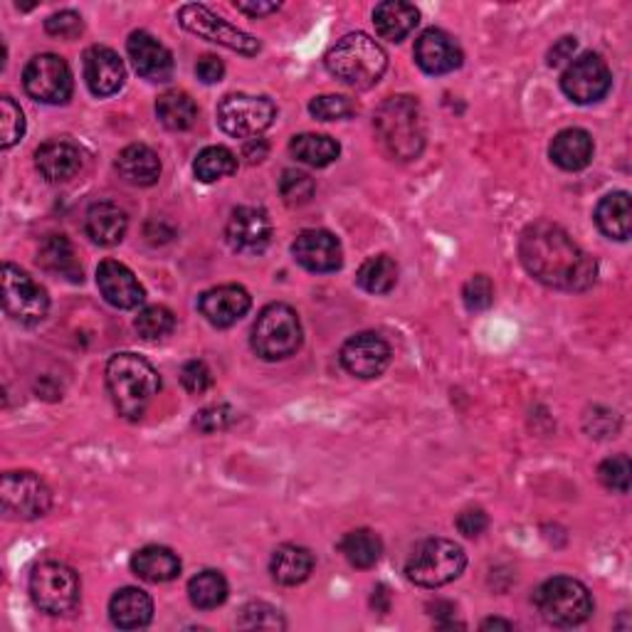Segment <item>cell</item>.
<instances>
[{
	"instance_id": "obj_26",
	"label": "cell",
	"mask_w": 632,
	"mask_h": 632,
	"mask_svg": "<svg viewBox=\"0 0 632 632\" xmlns=\"http://www.w3.org/2000/svg\"><path fill=\"white\" fill-rule=\"evenodd\" d=\"M420 23L418 8L403 0H385V3L375 5L373 10V25L375 33L388 43H400L408 37Z\"/></svg>"
},
{
	"instance_id": "obj_12",
	"label": "cell",
	"mask_w": 632,
	"mask_h": 632,
	"mask_svg": "<svg viewBox=\"0 0 632 632\" xmlns=\"http://www.w3.org/2000/svg\"><path fill=\"white\" fill-rule=\"evenodd\" d=\"M0 501L10 517L33 521L53 507V492L35 472H5L0 482Z\"/></svg>"
},
{
	"instance_id": "obj_15",
	"label": "cell",
	"mask_w": 632,
	"mask_h": 632,
	"mask_svg": "<svg viewBox=\"0 0 632 632\" xmlns=\"http://www.w3.org/2000/svg\"><path fill=\"white\" fill-rule=\"evenodd\" d=\"M391 363V346L383 336L361 331L341 346V365L356 379H379Z\"/></svg>"
},
{
	"instance_id": "obj_19",
	"label": "cell",
	"mask_w": 632,
	"mask_h": 632,
	"mask_svg": "<svg viewBox=\"0 0 632 632\" xmlns=\"http://www.w3.org/2000/svg\"><path fill=\"white\" fill-rule=\"evenodd\" d=\"M225 237L237 252H260L272 237V223L262 207H235L225 225Z\"/></svg>"
},
{
	"instance_id": "obj_22",
	"label": "cell",
	"mask_w": 632,
	"mask_h": 632,
	"mask_svg": "<svg viewBox=\"0 0 632 632\" xmlns=\"http://www.w3.org/2000/svg\"><path fill=\"white\" fill-rule=\"evenodd\" d=\"M97 286L104 300L116 309H134L144 302V286L126 264L116 260H104L97 267Z\"/></svg>"
},
{
	"instance_id": "obj_39",
	"label": "cell",
	"mask_w": 632,
	"mask_h": 632,
	"mask_svg": "<svg viewBox=\"0 0 632 632\" xmlns=\"http://www.w3.org/2000/svg\"><path fill=\"white\" fill-rule=\"evenodd\" d=\"M176 329V316L166 306H146L136 316V331L146 341H161Z\"/></svg>"
},
{
	"instance_id": "obj_21",
	"label": "cell",
	"mask_w": 632,
	"mask_h": 632,
	"mask_svg": "<svg viewBox=\"0 0 632 632\" xmlns=\"http://www.w3.org/2000/svg\"><path fill=\"white\" fill-rule=\"evenodd\" d=\"M84 82L94 97H112L124 87V63L112 47L94 45L84 53Z\"/></svg>"
},
{
	"instance_id": "obj_4",
	"label": "cell",
	"mask_w": 632,
	"mask_h": 632,
	"mask_svg": "<svg viewBox=\"0 0 632 632\" xmlns=\"http://www.w3.org/2000/svg\"><path fill=\"white\" fill-rule=\"evenodd\" d=\"M326 69L353 89H371L383 79L388 69V55L365 33L343 35L329 53H326Z\"/></svg>"
},
{
	"instance_id": "obj_33",
	"label": "cell",
	"mask_w": 632,
	"mask_h": 632,
	"mask_svg": "<svg viewBox=\"0 0 632 632\" xmlns=\"http://www.w3.org/2000/svg\"><path fill=\"white\" fill-rule=\"evenodd\" d=\"M290 151L296 161H302L312 168H324L339 158L341 146L336 138L326 134H300L292 138Z\"/></svg>"
},
{
	"instance_id": "obj_13",
	"label": "cell",
	"mask_w": 632,
	"mask_h": 632,
	"mask_svg": "<svg viewBox=\"0 0 632 632\" xmlns=\"http://www.w3.org/2000/svg\"><path fill=\"white\" fill-rule=\"evenodd\" d=\"M25 92L43 104H67L72 97V72L59 55H37L27 63L23 72Z\"/></svg>"
},
{
	"instance_id": "obj_1",
	"label": "cell",
	"mask_w": 632,
	"mask_h": 632,
	"mask_svg": "<svg viewBox=\"0 0 632 632\" xmlns=\"http://www.w3.org/2000/svg\"><path fill=\"white\" fill-rule=\"evenodd\" d=\"M519 257L527 272L551 290L586 292L598 280V264L561 225L537 221L519 240Z\"/></svg>"
},
{
	"instance_id": "obj_24",
	"label": "cell",
	"mask_w": 632,
	"mask_h": 632,
	"mask_svg": "<svg viewBox=\"0 0 632 632\" xmlns=\"http://www.w3.org/2000/svg\"><path fill=\"white\" fill-rule=\"evenodd\" d=\"M109 616L119 630L146 628L154 618V600L138 588H122L109 600Z\"/></svg>"
},
{
	"instance_id": "obj_54",
	"label": "cell",
	"mask_w": 632,
	"mask_h": 632,
	"mask_svg": "<svg viewBox=\"0 0 632 632\" xmlns=\"http://www.w3.org/2000/svg\"><path fill=\"white\" fill-rule=\"evenodd\" d=\"M482 630H514V622L492 618V620H484V622H482Z\"/></svg>"
},
{
	"instance_id": "obj_27",
	"label": "cell",
	"mask_w": 632,
	"mask_h": 632,
	"mask_svg": "<svg viewBox=\"0 0 632 632\" xmlns=\"http://www.w3.org/2000/svg\"><path fill=\"white\" fill-rule=\"evenodd\" d=\"M84 227H87V235L92 237L97 245L112 247V245H119L124 240L128 217L116 203L102 201V203H94L92 207H89Z\"/></svg>"
},
{
	"instance_id": "obj_11",
	"label": "cell",
	"mask_w": 632,
	"mask_h": 632,
	"mask_svg": "<svg viewBox=\"0 0 632 632\" xmlns=\"http://www.w3.org/2000/svg\"><path fill=\"white\" fill-rule=\"evenodd\" d=\"M3 306L13 321L35 326L47 316L49 296L33 276L20 267L3 264Z\"/></svg>"
},
{
	"instance_id": "obj_7",
	"label": "cell",
	"mask_w": 632,
	"mask_h": 632,
	"mask_svg": "<svg viewBox=\"0 0 632 632\" xmlns=\"http://www.w3.org/2000/svg\"><path fill=\"white\" fill-rule=\"evenodd\" d=\"M537 608L541 618L556 628H573L586 622L592 612V598L580 580L556 576L537 588Z\"/></svg>"
},
{
	"instance_id": "obj_37",
	"label": "cell",
	"mask_w": 632,
	"mask_h": 632,
	"mask_svg": "<svg viewBox=\"0 0 632 632\" xmlns=\"http://www.w3.org/2000/svg\"><path fill=\"white\" fill-rule=\"evenodd\" d=\"M356 282L369 294L391 292L395 282H398V264L388 255H375L361 264Z\"/></svg>"
},
{
	"instance_id": "obj_38",
	"label": "cell",
	"mask_w": 632,
	"mask_h": 632,
	"mask_svg": "<svg viewBox=\"0 0 632 632\" xmlns=\"http://www.w3.org/2000/svg\"><path fill=\"white\" fill-rule=\"evenodd\" d=\"M237 171V156L225 146H207L193 161V173L201 183H215Z\"/></svg>"
},
{
	"instance_id": "obj_35",
	"label": "cell",
	"mask_w": 632,
	"mask_h": 632,
	"mask_svg": "<svg viewBox=\"0 0 632 632\" xmlns=\"http://www.w3.org/2000/svg\"><path fill=\"white\" fill-rule=\"evenodd\" d=\"M341 553L351 566L371 568L381 558L383 541L379 533L371 529H356L346 533V537L341 539Z\"/></svg>"
},
{
	"instance_id": "obj_20",
	"label": "cell",
	"mask_w": 632,
	"mask_h": 632,
	"mask_svg": "<svg viewBox=\"0 0 632 632\" xmlns=\"http://www.w3.org/2000/svg\"><path fill=\"white\" fill-rule=\"evenodd\" d=\"M250 306L252 296L240 284L213 286V290L203 292L201 300H198V309L217 329H227V326L240 321L250 312Z\"/></svg>"
},
{
	"instance_id": "obj_48",
	"label": "cell",
	"mask_w": 632,
	"mask_h": 632,
	"mask_svg": "<svg viewBox=\"0 0 632 632\" xmlns=\"http://www.w3.org/2000/svg\"><path fill=\"white\" fill-rule=\"evenodd\" d=\"M181 383L188 393H205L213 383V373L203 361H188L181 369Z\"/></svg>"
},
{
	"instance_id": "obj_8",
	"label": "cell",
	"mask_w": 632,
	"mask_h": 632,
	"mask_svg": "<svg viewBox=\"0 0 632 632\" xmlns=\"http://www.w3.org/2000/svg\"><path fill=\"white\" fill-rule=\"evenodd\" d=\"M79 576L59 561H45L30 573V598L47 616H67L79 606Z\"/></svg>"
},
{
	"instance_id": "obj_10",
	"label": "cell",
	"mask_w": 632,
	"mask_h": 632,
	"mask_svg": "<svg viewBox=\"0 0 632 632\" xmlns=\"http://www.w3.org/2000/svg\"><path fill=\"white\" fill-rule=\"evenodd\" d=\"M276 106L272 99L252 94H227L217 104V124L235 138H257L272 126Z\"/></svg>"
},
{
	"instance_id": "obj_23",
	"label": "cell",
	"mask_w": 632,
	"mask_h": 632,
	"mask_svg": "<svg viewBox=\"0 0 632 632\" xmlns=\"http://www.w3.org/2000/svg\"><path fill=\"white\" fill-rule=\"evenodd\" d=\"M35 166L49 183H63L79 173L82 151L72 142H67V138H55V142H47L37 148Z\"/></svg>"
},
{
	"instance_id": "obj_3",
	"label": "cell",
	"mask_w": 632,
	"mask_h": 632,
	"mask_svg": "<svg viewBox=\"0 0 632 632\" xmlns=\"http://www.w3.org/2000/svg\"><path fill=\"white\" fill-rule=\"evenodd\" d=\"M375 132L385 151L398 161H413L425 146V119L418 99L408 94L388 97L375 112Z\"/></svg>"
},
{
	"instance_id": "obj_29",
	"label": "cell",
	"mask_w": 632,
	"mask_h": 632,
	"mask_svg": "<svg viewBox=\"0 0 632 632\" xmlns=\"http://www.w3.org/2000/svg\"><path fill=\"white\" fill-rule=\"evenodd\" d=\"M132 571L146 583H168L181 576V558L166 546H144L134 553Z\"/></svg>"
},
{
	"instance_id": "obj_28",
	"label": "cell",
	"mask_w": 632,
	"mask_h": 632,
	"mask_svg": "<svg viewBox=\"0 0 632 632\" xmlns=\"http://www.w3.org/2000/svg\"><path fill=\"white\" fill-rule=\"evenodd\" d=\"M116 168L132 185H154L161 178V158L146 144L126 146L116 158Z\"/></svg>"
},
{
	"instance_id": "obj_2",
	"label": "cell",
	"mask_w": 632,
	"mask_h": 632,
	"mask_svg": "<svg viewBox=\"0 0 632 632\" xmlns=\"http://www.w3.org/2000/svg\"><path fill=\"white\" fill-rule=\"evenodd\" d=\"M106 388L119 415H124L126 420H138L161 391V379L142 356L116 353L106 363Z\"/></svg>"
},
{
	"instance_id": "obj_6",
	"label": "cell",
	"mask_w": 632,
	"mask_h": 632,
	"mask_svg": "<svg viewBox=\"0 0 632 632\" xmlns=\"http://www.w3.org/2000/svg\"><path fill=\"white\" fill-rule=\"evenodd\" d=\"M464 566L467 556L462 546L450 539H428L413 549L405 563V576L420 588H440L460 578Z\"/></svg>"
},
{
	"instance_id": "obj_17",
	"label": "cell",
	"mask_w": 632,
	"mask_h": 632,
	"mask_svg": "<svg viewBox=\"0 0 632 632\" xmlns=\"http://www.w3.org/2000/svg\"><path fill=\"white\" fill-rule=\"evenodd\" d=\"M294 260L300 262L304 270L316 274L336 272L343 264V250L336 235L329 230H304L296 235L292 245Z\"/></svg>"
},
{
	"instance_id": "obj_34",
	"label": "cell",
	"mask_w": 632,
	"mask_h": 632,
	"mask_svg": "<svg viewBox=\"0 0 632 632\" xmlns=\"http://www.w3.org/2000/svg\"><path fill=\"white\" fill-rule=\"evenodd\" d=\"M156 116L166 128L171 132H185L191 128L198 119V106L191 99V94L178 92V89H171V92H163L158 97L156 102Z\"/></svg>"
},
{
	"instance_id": "obj_53",
	"label": "cell",
	"mask_w": 632,
	"mask_h": 632,
	"mask_svg": "<svg viewBox=\"0 0 632 632\" xmlns=\"http://www.w3.org/2000/svg\"><path fill=\"white\" fill-rule=\"evenodd\" d=\"M242 156L250 163H260L262 158L267 156V144L262 142V138H250V142H247L242 148Z\"/></svg>"
},
{
	"instance_id": "obj_14",
	"label": "cell",
	"mask_w": 632,
	"mask_h": 632,
	"mask_svg": "<svg viewBox=\"0 0 632 632\" xmlns=\"http://www.w3.org/2000/svg\"><path fill=\"white\" fill-rule=\"evenodd\" d=\"M612 75L606 59L596 53H583L571 59L566 72L561 77V89L571 102L596 104L610 92Z\"/></svg>"
},
{
	"instance_id": "obj_25",
	"label": "cell",
	"mask_w": 632,
	"mask_h": 632,
	"mask_svg": "<svg viewBox=\"0 0 632 632\" xmlns=\"http://www.w3.org/2000/svg\"><path fill=\"white\" fill-rule=\"evenodd\" d=\"M592 138L586 128H563L551 142V161L563 171H583L592 161Z\"/></svg>"
},
{
	"instance_id": "obj_49",
	"label": "cell",
	"mask_w": 632,
	"mask_h": 632,
	"mask_svg": "<svg viewBox=\"0 0 632 632\" xmlns=\"http://www.w3.org/2000/svg\"><path fill=\"white\" fill-rule=\"evenodd\" d=\"M489 527V517L484 514V509H464L460 517H458V529L462 537H467V539H477L482 537L484 531H487Z\"/></svg>"
},
{
	"instance_id": "obj_40",
	"label": "cell",
	"mask_w": 632,
	"mask_h": 632,
	"mask_svg": "<svg viewBox=\"0 0 632 632\" xmlns=\"http://www.w3.org/2000/svg\"><path fill=\"white\" fill-rule=\"evenodd\" d=\"M309 114L319 122H341V119L359 114V104L343 94H321L309 102Z\"/></svg>"
},
{
	"instance_id": "obj_51",
	"label": "cell",
	"mask_w": 632,
	"mask_h": 632,
	"mask_svg": "<svg viewBox=\"0 0 632 632\" xmlns=\"http://www.w3.org/2000/svg\"><path fill=\"white\" fill-rule=\"evenodd\" d=\"M576 37H561L556 45H553L549 49V65L551 67H561L563 63H568V59H573V53H576Z\"/></svg>"
},
{
	"instance_id": "obj_42",
	"label": "cell",
	"mask_w": 632,
	"mask_h": 632,
	"mask_svg": "<svg viewBox=\"0 0 632 632\" xmlns=\"http://www.w3.org/2000/svg\"><path fill=\"white\" fill-rule=\"evenodd\" d=\"M316 185L309 173L296 171V168H286L280 178V193L286 205H306L314 198Z\"/></svg>"
},
{
	"instance_id": "obj_46",
	"label": "cell",
	"mask_w": 632,
	"mask_h": 632,
	"mask_svg": "<svg viewBox=\"0 0 632 632\" xmlns=\"http://www.w3.org/2000/svg\"><path fill=\"white\" fill-rule=\"evenodd\" d=\"M237 420V413L230 408V405H211V408H203L201 413L195 415V420L193 425L201 432H221V430H227L230 425Z\"/></svg>"
},
{
	"instance_id": "obj_41",
	"label": "cell",
	"mask_w": 632,
	"mask_h": 632,
	"mask_svg": "<svg viewBox=\"0 0 632 632\" xmlns=\"http://www.w3.org/2000/svg\"><path fill=\"white\" fill-rule=\"evenodd\" d=\"M286 625L280 610L267 602H247L237 618V628L242 630H282Z\"/></svg>"
},
{
	"instance_id": "obj_52",
	"label": "cell",
	"mask_w": 632,
	"mask_h": 632,
	"mask_svg": "<svg viewBox=\"0 0 632 632\" xmlns=\"http://www.w3.org/2000/svg\"><path fill=\"white\" fill-rule=\"evenodd\" d=\"M235 8L240 10V13L250 15V18H262V15H270L280 10V3H260V0H235Z\"/></svg>"
},
{
	"instance_id": "obj_45",
	"label": "cell",
	"mask_w": 632,
	"mask_h": 632,
	"mask_svg": "<svg viewBox=\"0 0 632 632\" xmlns=\"http://www.w3.org/2000/svg\"><path fill=\"white\" fill-rule=\"evenodd\" d=\"M462 300L470 312H484L494 304V284L487 274H474L472 280L462 286Z\"/></svg>"
},
{
	"instance_id": "obj_31",
	"label": "cell",
	"mask_w": 632,
	"mask_h": 632,
	"mask_svg": "<svg viewBox=\"0 0 632 632\" xmlns=\"http://www.w3.org/2000/svg\"><path fill=\"white\" fill-rule=\"evenodd\" d=\"M596 223L610 240L625 242L632 233V203L625 191L610 193L596 207Z\"/></svg>"
},
{
	"instance_id": "obj_30",
	"label": "cell",
	"mask_w": 632,
	"mask_h": 632,
	"mask_svg": "<svg viewBox=\"0 0 632 632\" xmlns=\"http://www.w3.org/2000/svg\"><path fill=\"white\" fill-rule=\"evenodd\" d=\"M314 571V556L309 549L294 546V543H284V546L272 553L270 573L280 586H300Z\"/></svg>"
},
{
	"instance_id": "obj_44",
	"label": "cell",
	"mask_w": 632,
	"mask_h": 632,
	"mask_svg": "<svg viewBox=\"0 0 632 632\" xmlns=\"http://www.w3.org/2000/svg\"><path fill=\"white\" fill-rule=\"evenodd\" d=\"M630 474H632V464L628 454L610 458L598 467V477L602 482V487H608L610 492H620V494H628Z\"/></svg>"
},
{
	"instance_id": "obj_18",
	"label": "cell",
	"mask_w": 632,
	"mask_h": 632,
	"mask_svg": "<svg viewBox=\"0 0 632 632\" xmlns=\"http://www.w3.org/2000/svg\"><path fill=\"white\" fill-rule=\"evenodd\" d=\"M462 47L444 30L430 27L415 40V63L428 75H450L462 67Z\"/></svg>"
},
{
	"instance_id": "obj_5",
	"label": "cell",
	"mask_w": 632,
	"mask_h": 632,
	"mask_svg": "<svg viewBox=\"0 0 632 632\" xmlns=\"http://www.w3.org/2000/svg\"><path fill=\"white\" fill-rule=\"evenodd\" d=\"M304 339L302 321L292 306H264L252 324V349L264 361H284L300 351Z\"/></svg>"
},
{
	"instance_id": "obj_9",
	"label": "cell",
	"mask_w": 632,
	"mask_h": 632,
	"mask_svg": "<svg viewBox=\"0 0 632 632\" xmlns=\"http://www.w3.org/2000/svg\"><path fill=\"white\" fill-rule=\"evenodd\" d=\"M178 23H181L188 33L203 37L207 43L233 49L237 55L252 57L260 53V43H257L252 35L242 33L240 27L230 25L227 20L215 15L211 8H205L201 3H185L178 8Z\"/></svg>"
},
{
	"instance_id": "obj_16",
	"label": "cell",
	"mask_w": 632,
	"mask_h": 632,
	"mask_svg": "<svg viewBox=\"0 0 632 632\" xmlns=\"http://www.w3.org/2000/svg\"><path fill=\"white\" fill-rule=\"evenodd\" d=\"M126 49L138 77L148 79V82H168L173 77L171 49L146 30H136V33L128 35Z\"/></svg>"
},
{
	"instance_id": "obj_47",
	"label": "cell",
	"mask_w": 632,
	"mask_h": 632,
	"mask_svg": "<svg viewBox=\"0 0 632 632\" xmlns=\"http://www.w3.org/2000/svg\"><path fill=\"white\" fill-rule=\"evenodd\" d=\"M45 30L55 37L75 40L82 35L84 23H82V15H77L75 10H63V13H55L45 20Z\"/></svg>"
},
{
	"instance_id": "obj_32",
	"label": "cell",
	"mask_w": 632,
	"mask_h": 632,
	"mask_svg": "<svg viewBox=\"0 0 632 632\" xmlns=\"http://www.w3.org/2000/svg\"><path fill=\"white\" fill-rule=\"evenodd\" d=\"M37 262L43 270L67 276L69 282H82V267H79L72 242L65 235H49L37 250Z\"/></svg>"
},
{
	"instance_id": "obj_50",
	"label": "cell",
	"mask_w": 632,
	"mask_h": 632,
	"mask_svg": "<svg viewBox=\"0 0 632 632\" xmlns=\"http://www.w3.org/2000/svg\"><path fill=\"white\" fill-rule=\"evenodd\" d=\"M195 75H198V79H201V82L215 84V82H221V79H223L225 65L221 63V57L203 55L201 59H198V65H195Z\"/></svg>"
},
{
	"instance_id": "obj_36",
	"label": "cell",
	"mask_w": 632,
	"mask_h": 632,
	"mask_svg": "<svg viewBox=\"0 0 632 632\" xmlns=\"http://www.w3.org/2000/svg\"><path fill=\"white\" fill-rule=\"evenodd\" d=\"M188 598L198 610H213L227 600V580L221 571H201L188 583Z\"/></svg>"
},
{
	"instance_id": "obj_43",
	"label": "cell",
	"mask_w": 632,
	"mask_h": 632,
	"mask_svg": "<svg viewBox=\"0 0 632 632\" xmlns=\"http://www.w3.org/2000/svg\"><path fill=\"white\" fill-rule=\"evenodd\" d=\"M0 146L10 148L15 146L20 138L25 136V116L13 99L3 97L0 99Z\"/></svg>"
}]
</instances>
